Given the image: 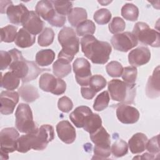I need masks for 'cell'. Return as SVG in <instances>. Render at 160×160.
I'll return each instance as SVG.
<instances>
[{
    "label": "cell",
    "instance_id": "6da1fadb",
    "mask_svg": "<svg viewBox=\"0 0 160 160\" xmlns=\"http://www.w3.org/2000/svg\"><path fill=\"white\" fill-rule=\"evenodd\" d=\"M54 138L53 127L49 124H43L36 131L19 137L18 140L17 151L25 153L31 149L38 151L43 150Z\"/></svg>",
    "mask_w": 160,
    "mask_h": 160
},
{
    "label": "cell",
    "instance_id": "7a4b0ae2",
    "mask_svg": "<svg viewBox=\"0 0 160 160\" xmlns=\"http://www.w3.org/2000/svg\"><path fill=\"white\" fill-rule=\"evenodd\" d=\"M12 57V62L9 67L15 75H16L22 82H28L37 78L38 75L49 69L40 68L33 61L25 59L21 51L17 49H12L9 51Z\"/></svg>",
    "mask_w": 160,
    "mask_h": 160
},
{
    "label": "cell",
    "instance_id": "3957f363",
    "mask_svg": "<svg viewBox=\"0 0 160 160\" xmlns=\"http://www.w3.org/2000/svg\"><path fill=\"white\" fill-rule=\"evenodd\" d=\"M81 50L84 56L94 64H104L109 58L112 51L109 43L100 41L92 35H87L81 39Z\"/></svg>",
    "mask_w": 160,
    "mask_h": 160
},
{
    "label": "cell",
    "instance_id": "277c9868",
    "mask_svg": "<svg viewBox=\"0 0 160 160\" xmlns=\"http://www.w3.org/2000/svg\"><path fill=\"white\" fill-rule=\"evenodd\" d=\"M58 41L62 46L58 59L71 62L79 49V39L74 30L69 27L63 28L58 34Z\"/></svg>",
    "mask_w": 160,
    "mask_h": 160
},
{
    "label": "cell",
    "instance_id": "5b68a950",
    "mask_svg": "<svg viewBox=\"0 0 160 160\" xmlns=\"http://www.w3.org/2000/svg\"><path fill=\"white\" fill-rule=\"evenodd\" d=\"M112 100L122 104H132L136 96V84H129L119 79H112L108 84Z\"/></svg>",
    "mask_w": 160,
    "mask_h": 160
},
{
    "label": "cell",
    "instance_id": "8992f818",
    "mask_svg": "<svg viewBox=\"0 0 160 160\" xmlns=\"http://www.w3.org/2000/svg\"><path fill=\"white\" fill-rule=\"evenodd\" d=\"M15 125L17 129L22 133H29L38 129L32 116L30 106L24 103H20L15 112Z\"/></svg>",
    "mask_w": 160,
    "mask_h": 160
},
{
    "label": "cell",
    "instance_id": "52a82bcc",
    "mask_svg": "<svg viewBox=\"0 0 160 160\" xmlns=\"http://www.w3.org/2000/svg\"><path fill=\"white\" fill-rule=\"evenodd\" d=\"M141 42L154 48L160 46L159 32L149 28L148 24L144 22H138L134 26L132 32Z\"/></svg>",
    "mask_w": 160,
    "mask_h": 160
},
{
    "label": "cell",
    "instance_id": "ba28073f",
    "mask_svg": "<svg viewBox=\"0 0 160 160\" xmlns=\"http://www.w3.org/2000/svg\"><path fill=\"white\" fill-rule=\"evenodd\" d=\"M39 88L44 91L50 92L55 95L63 94L66 89V84L62 79L55 78L49 73L42 74L39 81Z\"/></svg>",
    "mask_w": 160,
    "mask_h": 160
},
{
    "label": "cell",
    "instance_id": "9c48e42d",
    "mask_svg": "<svg viewBox=\"0 0 160 160\" xmlns=\"http://www.w3.org/2000/svg\"><path fill=\"white\" fill-rule=\"evenodd\" d=\"M19 138L18 131L14 128H6L0 133L1 155L7 154L17 151L18 140Z\"/></svg>",
    "mask_w": 160,
    "mask_h": 160
},
{
    "label": "cell",
    "instance_id": "30bf717a",
    "mask_svg": "<svg viewBox=\"0 0 160 160\" xmlns=\"http://www.w3.org/2000/svg\"><path fill=\"white\" fill-rule=\"evenodd\" d=\"M72 68L77 82L81 86H88L92 76L89 62L85 58H79L74 61Z\"/></svg>",
    "mask_w": 160,
    "mask_h": 160
},
{
    "label": "cell",
    "instance_id": "8fae6325",
    "mask_svg": "<svg viewBox=\"0 0 160 160\" xmlns=\"http://www.w3.org/2000/svg\"><path fill=\"white\" fill-rule=\"evenodd\" d=\"M111 42L116 50L122 52H127L138 44L136 38L130 32H124L113 35Z\"/></svg>",
    "mask_w": 160,
    "mask_h": 160
},
{
    "label": "cell",
    "instance_id": "7c38bea8",
    "mask_svg": "<svg viewBox=\"0 0 160 160\" xmlns=\"http://www.w3.org/2000/svg\"><path fill=\"white\" fill-rule=\"evenodd\" d=\"M19 101V94L16 91H3L0 94L1 113L9 115L13 112L16 105Z\"/></svg>",
    "mask_w": 160,
    "mask_h": 160
},
{
    "label": "cell",
    "instance_id": "4fadbf2b",
    "mask_svg": "<svg viewBox=\"0 0 160 160\" xmlns=\"http://www.w3.org/2000/svg\"><path fill=\"white\" fill-rule=\"evenodd\" d=\"M116 109V116L118 120L123 124H134L139 118V112L134 107L126 104H118Z\"/></svg>",
    "mask_w": 160,
    "mask_h": 160
},
{
    "label": "cell",
    "instance_id": "5bb4252c",
    "mask_svg": "<svg viewBox=\"0 0 160 160\" xmlns=\"http://www.w3.org/2000/svg\"><path fill=\"white\" fill-rule=\"evenodd\" d=\"M21 25L23 26V28L26 29L31 34L36 36L43 31L44 22L36 12L30 11L22 21Z\"/></svg>",
    "mask_w": 160,
    "mask_h": 160
},
{
    "label": "cell",
    "instance_id": "9a60e30c",
    "mask_svg": "<svg viewBox=\"0 0 160 160\" xmlns=\"http://www.w3.org/2000/svg\"><path fill=\"white\" fill-rule=\"evenodd\" d=\"M151 59V52L147 47L141 46L132 49L128 54L129 63L134 67L148 63Z\"/></svg>",
    "mask_w": 160,
    "mask_h": 160
},
{
    "label": "cell",
    "instance_id": "2e32d148",
    "mask_svg": "<svg viewBox=\"0 0 160 160\" xmlns=\"http://www.w3.org/2000/svg\"><path fill=\"white\" fill-rule=\"evenodd\" d=\"M56 132L59 138L66 144L72 143L76 139V130L66 120L61 121L56 126Z\"/></svg>",
    "mask_w": 160,
    "mask_h": 160
},
{
    "label": "cell",
    "instance_id": "e0dca14e",
    "mask_svg": "<svg viewBox=\"0 0 160 160\" xmlns=\"http://www.w3.org/2000/svg\"><path fill=\"white\" fill-rule=\"evenodd\" d=\"M29 12L28 8L23 4L16 6L11 4L6 10L7 16L9 22L14 24H22Z\"/></svg>",
    "mask_w": 160,
    "mask_h": 160
},
{
    "label": "cell",
    "instance_id": "ac0fdd59",
    "mask_svg": "<svg viewBox=\"0 0 160 160\" xmlns=\"http://www.w3.org/2000/svg\"><path fill=\"white\" fill-rule=\"evenodd\" d=\"M36 13L50 23L58 14L51 1L42 0L39 1L35 8Z\"/></svg>",
    "mask_w": 160,
    "mask_h": 160
},
{
    "label": "cell",
    "instance_id": "d6986e66",
    "mask_svg": "<svg viewBox=\"0 0 160 160\" xmlns=\"http://www.w3.org/2000/svg\"><path fill=\"white\" fill-rule=\"evenodd\" d=\"M146 95L150 98H156L160 94L159 89V66L154 70L152 76L149 78L146 88Z\"/></svg>",
    "mask_w": 160,
    "mask_h": 160
},
{
    "label": "cell",
    "instance_id": "ffe728a7",
    "mask_svg": "<svg viewBox=\"0 0 160 160\" xmlns=\"http://www.w3.org/2000/svg\"><path fill=\"white\" fill-rule=\"evenodd\" d=\"M91 109L86 106L77 107L69 115L72 122L78 128H83L86 118L92 114Z\"/></svg>",
    "mask_w": 160,
    "mask_h": 160
},
{
    "label": "cell",
    "instance_id": "44dd1931",
    "mask_svg": "<svg viewBox=\"0 0 160 160\" xmlns=\"http://www.w3.org/2000/svg\"><path fill=\"white\" fill-rule=\"evenodd\" d=\"M90 138L94 143V147L111 148L110 135L104 127L101 126L97 131L90 134Z\"/></svg>",
    "mask_w": 160,
    "mask_h": 160
},
{
    "label": "cell",
    "instance_id": "7402d4cb",
    "mask_svg": "<svg viewBox=\"0 0 160 160\" xmlns=\"http://www.w3.org/2000/svg\"><path fill=\"white\" fill-rule=\"evenodd\" d=\"M148 139L147 136L141 132L134 134L129 140L128 145L132 154H139L146 149Z\"/></svg>",
    "mask_w": 160,
    "mask_h": 160
},
{
    "label": "cell",
    "instance_id": "603a6c76",
    "mask_svg": "<svg viewBox=\"0 0 160 160\" xmlns=\"http://www.w3.org/2000/svg\"><path fill=\"white\" fill-rule=\"evenodd\" d=\"M36 41V36L31 34L24 28H21L17 33L14 42L21 48H26L32 46Z\"/></svg>",
    "mask_w": 160,
    "mask_h": 160
},
{
    "label": "cell",
    "instance_id": "cb8c5ba5",
    "mask_svg": "<svg viewBox=\"0 0 160 160\" xmlns=\"http://www.w3.org/2000/svg\"><path fill=\"white\" fill-rule=\"evenodd\" d=\"M18 92L22 99L28 102H33L39 97L37 88L31 84L22 85L19 89Z\"/></svg>",
    "mask_w": 160,
    "mask_h": 160
},
{
    "label": "cell",
    "instance_id": "d4e9b609",
    "mask_svg": "<svg viewBox=\"0 0 160 160\" xmlns=\"http://www.w3.org/2000/svg\"><path fill=\"white\" fill-rule=\"evenodd\" d=\"M20 79L12 72L9 71L1 76V86L7 90H14L19 86Z\"/></svg>",
    "mask_w": 160,
    "mask_h": 160
},
{
    "label": "cell",
    "instance_id": "484cf974",
    "mask_svg": "<svg viewBox=\"0 0 160 160\" xmlns=\"http://www.w3.org/2000/svg\"><path fill=\"white\" fill-rule=\"evenodd\" d=\"M87 18V12L85 9L82 8H75L72 9L68 15L69 22L73 27H76L79 24L86 20Z\"/></svg>",
    "mask_w": 160,
    "mask_h": 160
},
{
    "label": "cell",
    "instance_id": "4316f807",
    "mask_svg": "<svg viewBox=\"0 0 160 160\" xmlns=\"http://www.w3.org/2000/svg\"><path fill=\"white\" fill-rule=\"evenodd\" d=\"M55 58L54 52L50 49H42L36 54V62L39 66H47L50 65Z\"/></svg>",
    "mask_w": 160,
    "mask_h": 160
},
{
    "label": "cell",
    "instance_id": "83f0119b",
    "mask_svg": "<svg viewBox=\"0 0 160 160\" xmlns=\"http://www.w3.org/2000/svg\"><path fill=\"white\" fill-rule=\"evenodd\" d=\"M54 74L59 78L67 76L71 72V66L69 62L58 59L52 65Z\"/></svg>",
    "mask_w": 160,
    "mask_h": 160
},
{
    "label": "cell",
    "instance_id": "f1b7e54d",
    "mask_svg": "<svg viewBox=\"0 0 160 160\" xmlns=\"http://www.w3.org/2000/svg\"><path fill=\"white\" fill-rule=\"evenodd\" d=\"M102 126V120L99 114L96 113L91 114L86 119L83 129L91 134L97 131Z\"/></svg>",
    "mask_w": 160,
    "mask_h": 160
},
{
    "label": "cell",
    "instance_id": "f546056e",
    "mask_svg": "<svg viewBox=\"0 0 160 160\" xmlns=\"http://www.w3.org/2000/svg\"><path fill=\"white\" fill-rule=\"evenodd\" d=\"M121 15L126 20L135 21L139 16V9L133 4L126 3L121 8Z\"/></svg>",
    "mask_w": 160,
    "mask_h": 160
},
{
    "label": "cell",
    "instance_id": "4dcf8cb0",
    "mask_svg": "<svg viewBox=\"0 0 160 160\" xmlns=\"http://www.w3.org/2000/svg\"><path fill=\"white\" fill-rule=\"evenodd\" d=\"M96 26L89 19H86L76 26V33L79 36L92 35L95 32Z\"/></svg>",
    "mask_w": 160,
    "mask_h": 160
},
{
    "label": "cell",
    "instance_id": "1f68e13d",
    "mask_svg": "<svg viewBox=\"0 0 160 160\" xmlns=\"http://www.w3.org/2000/svg\"><path fill=\"white\" fill-rule=\"evenodd\" d=\"M18 28L13 25H8L1 28V41L12 42L15 41Z\"/></svg>",
    "mask_w": 160,
    "mask_h": 160
},
{
    "label": "cell",
    "instance_id": "d6a6232c",
    "mask_svg": "<svg viewBox=\"0 0 160 160\" xmlns=\"http://www.w3.org/2000/svg\"><path fill=\"white\" fill-rule=\"evenodd\" d=\"M109 100V94L107 91L101 92L94 100L93 104L94 109L97 111H101L105 109L108 106Z\"/></svg>",
    "mask_w": 160,
    "mask_h": 160
},
{
    "label": "cell",
    "instance_id": "836d02e7",
    "mask_svg": "<svg viewBox=\"0 0 160 160\" xmlns=\"http://www.w3.org/2000/svg\"><path fill=\"white\" fill-rule=\"evenodd\" d=\"M106 80L103 76L101 75L96 74L91 77L88 86L92 91L97 93L106 87Z\"/></svg>",
    "mask_w": 160,
    "mask_h": 160
},
{
    "label": "cell",
    "instance_id": "e575fe53",
    "mask_svg": "<svg viewBox=\"0 0 160 160\" xmlns=\"http://www.w3.org/2000/svg\"><path fill=\"white\" fill-rule=\"evenodd\" d=\"M54 38V32L51 28H46L38 36V44L44 47L51 44Z\"/></svg>",
    "mask_w": 160,
    "mask_h": 160
},
{
    "label": "cell",
    "instance_id": "d590c367",
    "mask_svg": "<svg viewBox=\"0 0 160 160\" xmlns=\"http://www.w3.org/2000/svg\"><path fill=\"white\" fill-rule=\"evenodd\" d=\"M111 149L112 154L115 157L119 158L124 156L128 153V146L122 139H118L112 144Z\"/></svg>",
    "mask_w": 160,
    "mask_h": 160
},
{
    "label": "cell",
    "instance_id": "8d00e7d4",
    "mask_svg": "<svg viewBox=\"0 0 160 160\" xmlns=\"http://www.w3.org/2000/svg\"><path fill=\"white\" fill-rule=\"evenodd\" d=\"M56 11L61 15H68L72 8V2L71 1H51Z\"/></svg>",
    "mask_w": 160,
    "mask_h": 160
},
{
    "label": "cell",
    "instance_id": "74e56055",
    "mask_svg": "<svg viewBox=\"0 0 160 160\" xmlns=\"http://www.w3.org/2000/svg\"><path fill=\"white\" fill-rule=\"evenodd\" d=\"M111 12L105 8H102L96 11L94 14L93 18L95 22L100 25H103L108 23L111 19Z\"/></svg>",
    "mask_w": 160,
    "mask_h": 160
},
{
    "label": "cell",
    "instance_id": "f35d334b",
    "mask_svg": "<svg viewBox=\"0 0 160 160\" xmlns=\"http://www.w3.org/2000/svg\"><path fill=\"white\" fill-rule=\"evenodd\" d=\"M138 71L134 66H128L123 68L122 78L124 81L129 84H136L135 82L137 78Z\"/></svg>",
    "mask_w": 160,
    "mask_h": 160
},
{
    "label": "cell",
    "instance_id": "ab89813d",
    "mask_svg": "<svg viewBox=\"0 0 160 160\" xmlns=\"http://www.w3.org/2000/svg\"><path fill=\"white\" fill-rule=\"evenodd\" d=\"M106 69L107 73L111 77H120L123 71V67L120 62L113 61L106 65Z\"/></svg>",
    "mask_w": 160,
    "mask_h": 160
},
{
    "label": "cell",
    "instance_id": "60d3db41",
    "mask_svg": "<svg viewBox=\"0 0 160 160\" xmlns=\"http://www.w3.org/2000/svg\"><path fill=\"white\" fill-rule=\"evenodd\" d=\"M126 28L124 21L119 17H114L109 24V32L112 34H118L122 32Z\"/></svg>",
    "mask_w": 160,
    "mask_h": 160
},
{
    "label": "cell",
    "instance_id": "b9f144b4",
    "mask_svg": "<svg viewBox=\"0 0 160 160\" xmlns=\"http://www.w3.org/2000/svg\"><path fill=\"white\" fill-rule=\"evenodd\" d=\"M59 109L63 112H69L73 108V103L70 98L67 96H62L59 99L58 102Z\"/></svg>",
    "mask_w": 160,
    "mask_h": 160
},
{
    "label": "cell",
    "instance_id": "7bdbcfd3",
    "mask_svg": "<svg viewBox=\"0 0 160 160\" xmlns=\"http://www.w3.org/2000/svg\"><path fill=\"white\" fill-rule=\"evenodd\" d=\"M159 135H157L151 139L148 140L146 144V149L152 155H159Z\"/></svg>",
    "mask_w": 160,
    "mask_h": 160
},
{
    "label": "cell",
    "instance_id": "ee69618b",
    "mask_svg": "<svg viewBox=\"0 0 160 160\" xmlns=\"http://www.w3.org/2000/svg\"><path fill=\"white\" fill-rule=\"evenodd\" d=\"M0 55H1V70L2 71L9 67L12 62V57L9 51L7 52L4 51H1Z\"/></svg>",
    "mask_w": 160,
    "mask_h": 160
},
{
    "label": "cell",
    "instance_id": "f6af8a7d",
    "mask_svg": "<svg viewBox=\"0 0 160 160\" xmlns=\"http://www.w3.org/2000/svg\"><path fill=\"white\" fill-rule=\"evenodd\" d=\"M81 92L82 96L86 99H92L96 94L88 86H82L81 89Z\"/></svg>",
    "mask_w": 160,
    "mask_h": 160
},
{
    "label": "cell",
    "instance_id": "bcb514c9",
    "mask_svg": "<svg viewBox=\"0 0 160 160\" xmlns=\"http://www.w3.org/2000/svg\"><path fill=\"white\" fill-rule=\"evenodd\" d=\"M140 159H152L155 158V156L152 154H150L148 153H144L142 154L141 157H139Z\"/></svg>",
    "mask_w": 160,
    "mask_h": 160
}]
</instances>
